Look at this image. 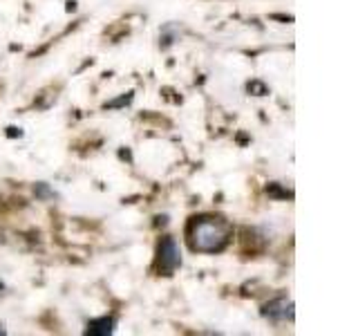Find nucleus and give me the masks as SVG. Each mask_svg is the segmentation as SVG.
I'll return each mask as SVG.
<instances>
[{"label": "nucleus", "mask_w": 358, "mask_h": 336, "mask_svg": "<svg viewBox=\"0 0 358 336\" xmlns=\"http://www.w3.org/2000/svg\"><path fill=\"white\" fill-rule=\"evenodd\" d=\"M246 90H249V92L255 94V97H264V94H268V88H266L262 81H251L249 85H246Z\"/></svg>", "instance_id": "obj_5"}, {"label": "nucleus", "mask_w": 358, "mask_h": 336, "mask_svg": "<svg viewBox=\"0 0 358 336\" xmlns=\"http://www.w3.org/2000/svg\"><path fill=\"white\" fill-rule=\"evenodd\" d=\"M188 242L193 251L217 253L231 242V227L220 218H193L188 224Z\"/></svg>", "instance_id": "obj_1"}, {"label": "nucleus", "mask_w": 358, "mask_h": 336, "mask_svg": "<svg viewBox=\"0 0 358 336\" xmlns=\"http://www.w3.org/2000/svg\"><path fill=\"white\" fill-rule=\"evenodd\" d=\"M112 325H115V321H112V318L92 321L87 325V334L90 336H108V334H112Z\"/></svg>", "instance_id": "obj_4"}, {"label": "nucleus", "mask_w": 358, "mask_h": 336, "mask_svg": "<svg viewBox=\"0 0 358 336\" xmlns=\"http://www.w3.org/2000/svg\"><path fill=\"white\" fill-rule=\"evenodd\" d=\"M7 130H9V132H7L9 137H20V130H18V128H7Z\"/></svg>", "instance_id": "obj_9"}, {"label": "nucleus", "mask_w": 358, "mask_h": 336, "mask_svg": "<svg viewBox=\"0 0 358 336\" xmlns=\"http://www.w3.org/2000/svg\"><path fill=\"white\" fill-rule=\"evenodd\" d=\"M266 193H268V195H273V197H282V200L291 197V193H289V190L280 188L278 184H268V186H266Z\"/></svg>", "instance_id": "obj_6"}, {"label": "nucleus", "mask_w": 358, "mask_h": 336, "mask_svg": "<svg viewBox=\"0 0 358 336\" xmlns=\"http://www.w3.org/2000/svg\"><path fill=\"white\" fill-rule=\"evenodd\" d=\"M159 272H164L166 276H171L175 269L182 265V255H179V246L173 238H164L159 242Z\"/></svg>", "instance_id": "obj_2"}, {"label": "nucleus", "mask_w": 358, "mask_h": 336, "mask_svg": "<svg viewBox=\"0 0 358 336\" xmlns=\"http://www.w3.org/2000/svg\"><path fill=\"white\" fill-rule=\"evenodd\" d=\"M34 193H36V197H41V200H50V197H54V193L48 188V184H36V186H34Z\"/></svg>", "instance_id": "obj_7"}, {"label": "nucleus", "mask_w": 358, "mask_h": 336, "mask_svg": "<svg viewBox=\"0 0 358 336\" xmlns=\"http://www.w3.org/2000/svg\"><path fill=\"white\" fill-rule=\"evenodd\" d=\"M264 316H268L271 321H294V302L287 298L271 300L268 305H264Z\"/></svg>", "instance_id": "obj_3"}, {"label": "nucleus", "mask_w": 358, "mask_h": 336, "mask_svg": "<svg viewBox=\"0 0 358 336\" xmlns=\"http://www.w3.org/2000/svg\"><path fill=\"white\" fill-rule=\"evenodd\" d=\"M130 99H132V92H128L126 97H121V99H117V101H112V104H108L106 108H119V106H123V104H130Z\"/></svg>", "instance_id": "obj_8"}]
</instances>
